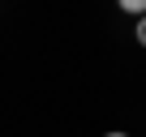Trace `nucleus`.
<instances>
[{"instance_id":"f257e3e1","label":"nucleus","mask_w":146,"mask_h":137,"mask_svg":"<svg viewBox=\"0 0 146 137\" xmlns=\"http://www.w3.org/2000/svg\"><path fill=\"white\" fill-rule=\"evenodd\" d=\"M120 9H125V13H137V17H146V0H120Z\"/></svg>"},{"instance_id":"7ed1b4c3","label":"nucleus","mask_w":146,"mask_h":137,"mask_svg":"<svg viewBox=\"0 0 146 137\" xmlns=\"http://www.w3.org/2000/svg\"><path fill=\"white\" fill-rule=\"evenodd\" d=\"M103 137H129V133H103Z\"/></svg>"},{"instance_id":"f03ea898","label":"nucleus","mask_w":146,"mask_h":137,"mask_svg":"<svg viewBox=\"0 0 146 137\" xmlns=\"http://www.w3.org/2000/svg\"><path fill=\"white\" fill-rule=\"evenodd\" d=\"M133 34H137V43L146 47V17H137V26H133Z\"/></svg>"}]
</instances>
